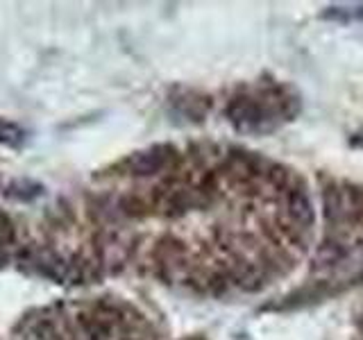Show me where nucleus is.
Listing matches in <instances>:
<instances>
[{"mask_svg": "<svg viewBox=\"0 0 363 340\" xmlns=\"http://www.w3.org/2000/svg\"><path fill=\"white\" fill-rule=\"evenodd\" d=\"M134 179L105 200L113 220L159 232L125 256L155 279L200 295L257 293L284 279L313 241V200L295 170L218 143L155 145L116 168Z\"/></svg>", "mask_w": 363, "mask_h": 340, "instance_id": "obj_1", "label": "nucleus"}, {"mask_svg": "<svg viewBox=\"0 0 363 340\" xmlns=\"http://www.w3.org/2000/svg\"><path fill=\"white\" fill-rule=\"evenodd\" d=\"M295 107L293 96H284V91L270 89L264 94H250L234 100L230 105V120L238 130L264 132L277 128L281 120H289Z\"/></svg>", "mask_w": 363, "mask_h": 340, "instance_id": "obj_2", "label": "nucleus"}, {"mask_svg": "<svg viewBox=\"0 0 363 340\" xmlns=\"http://www.w3.org/2000/svg\"><path fill=\"white\" fill-rule=\"evenodd\" d=\"M0 141H3V143H11V145H16V143L21 141V130L16 128V125H11V123L0 120Z\"/></svg>", "mask_w": 363, "mask_h": 340, "instance_id": "obj_3", "label": "nucleus"}]
</instances>
